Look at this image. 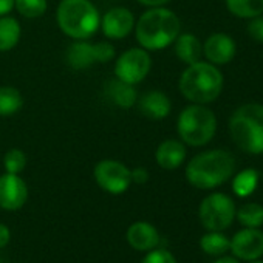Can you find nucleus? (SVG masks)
Here are the masks:
<instances>
[{
  "mask_svg": "<svg viewBox=\"0 0 263 263\" xmlns=\"http://www.w3.org/2000/svg\"><path fill=\"white\" fill-rule=\"evenodd\" d=\"M235 160L229 152L211 151L191 160L186 167L187 181L198 189H214L231 178Z\"/></svg>",
  "mask_w": 263,
  "mask_h": 263,
  "instance_id": "obj_1",
  "label": "nucleus"
},
{
  "mask_svg": "<svg viewBox=\"0 0 263 263\" xmlns=\"http://www.w3.org/2000/svg\"><path fill=\"white\" fill-rule=\"evenodd\" d=\"M180 34V19L166 8L155 7L146 11L137 25V39L144 50H163Z\"/></svg>",
  "mask_w": 263,
  "mask_h": 263,
  "instance_id": "obj_2",
  "label": "nucleus"
},
{
  "mask_svg": "<svg viewBox=\"0 0 263 263\" xmlns=\"http://www.w3.org/2000/svg\"><path fill=\"white\" fill-rule=\"evenodd\" d=\"M223 88L221 71L206 62L191 64L180 78V91L195 104H208L215 101Z\"/></svg>",
  "mask_w": 263,
  "mask_h": 263,
  "instance_id": "obj_3",
  "label": "nucleus"
},
{
  "mask_svg": "<svg viewBox=\"0 0 263 263\" xmlns=\"http://www.w3.org/2000/svg\"><path fill=\"white\" fill-rule=\"evenodd\" d=\"M229 132L241 151L252 155L263 154V105L245 104L238 107L229 119Z\"/></svg>",
  "mask_w": 263,
  "mask_h": 263,
  "instance_id": "obj_4",
  "label": "nucleus"
},
{
  "mask_svg": "<svg viewBox=\"0 0 263 263\" xmlns=\"http://www.w3.org/2000/svg\"><path fill=\"white\" fill-rule=\"evenodd\" d=\"M58 24L67 36L84 41L98 31L101 19L88 0H62L58 8Z\"/></svg>",
  "mask_w": 263,
  "mask_h": 263,
  "instance_id": "obj_5",
  "label": "nucleus"
},
{
  "mask_svg": "<svg viewBox=\"0 0 263 263\" xmlns=\"http://www.w3.org/2000/svg\"><path fill=\"white\" fill-rule=\"evenodd\" d=\"M178 135L189 146H204L208 144L217 130V119L212 110L203 107L201 104H194L186 107L178 116Z\"/></svg>",
  "mask_w": 263,
  "mask_h": 263,
  "instance_id": "obj_6",
  "label": "nucleus"
},
{
  "mask_svg": "<svg viewBox=\"0 0 263 263\" xmlns=\"http://www.w3.org/2000/svg\"><path fill=\"white\" fill-rule=\"evenodd\" d=\"M235 217L234 201L224 194H212L200 204L201 224L209 231H223Z\"/></svg>",
  "mask_w": 263,
  "mask_h": 263,
  "instance_id": "obj_7",
  "label": "nucleus"
},
{
  "mask_svg": "<svg viewBox=\"0 0 263 263\" xmlns=\"http://www.w3.org/2000/svg\"><path fill=\"white\" fill-rule=\"evenodd\" d=\"M152 61L146 50L143 48H132L119 56L115 65V74L119 81L127 84H138L141 82L147 73L151 71Z\"/></svg>",
  "mask_w": 263,
  "mask_h": 263,
  "instance_id": "obj_8",
  "label": "nucleus"
},
{
  "mask_svg": "<svg viewBox=\"0 0 263 263\" xmlns=\"http://www.w3.org/2000/svg\"><path fill=\"white\" fill-rule=\"evenodd\" d=\"M115 56V48L108 42L88 44L76 42L68 48L67 62L74 70H84L95 62H108Z\"/></svg>",
  "mask_w": 263,
  "mask_h": 263,
  "instance_id": "obj_9",
  "label": "nucleus"
},
{
  "mask_svg": "<svg viewBox=\"0 0 263 263\" xmlns=\"http://www.w3.org/2000/svg\"><path fill=\"white\" fill-rule=\"evenodd\" d=\"M95 180L101 189L108 194H122L128 189L132 183V175L128 167L119 161L104 160L95 167Z\"/></svg>",
  "mask_w": 263,
  "mask_h": 263,
  "instance_id": "obj_10",
  "label": "nucleus"
},
{
  "mask_svg": "<svg viewBox=\"0 0 263 263\" xmlns=\"http://www.w3.org/2000/svg\"><path fill=\"white\" fill-rule=\"evenodd\" d=\"M27 198L28 187L19 175L7 172L0 177V208L17 211L25 204Z\"/></svg>",
  "mask_w": 263,
  "mask_h": 263,
  "instance_id": "obj_11",
  "label": "nucleus"
},
{
  "mask_svg": "<svg viewBox=\"0 0 263 263\" xmlns=\"http://www.w3.org/2000/svg\"><path fill=\"white\" fill-rule=\"evenodd\" d=\"M229 248L238 258L255 260L263 255V232L255 228H246L234 235Z\"/></svg>",
  "mask_w": 263,
  "mask_h": 263,
  "instance_id": "obj_12",
  "label": "nucleus"
},
{
  "mask_svg": "<svg viewBox=\"0 0 263 263\" xmlns=\"http://www.w3.org/2000/svg\"><path fill=\"white\" fill-rule=\"evenodd\" d=\"M135 25V17L125 8H113L110 10L101 22L102 31L110 39H122L125 37Z\"/></svg>",
  "mask_w": 263,
  "mask_h": 263,
  "instance_id": "obj_13",
  "label": "nucleus"
},
{
  "mask_svg": "<svg viewBox=\"0 0 263 263\" xmlns=\"http://www.w3.org/2000/svg\"><path fill=\"white\" fill-rule=\"evenodd\" d=\"M235 50H237V47H235V42L232 41L231 36L223 34V33H217V34H212L206 41L203 53L206 54L209 62L224 65L234 59Z\"/></svg>",
  "mask_w": 263,
  "mask_h": 263,
  "instance_id": "obj_14",
  "label": "nucleus"
},
{
  "mask_svg": "<svg viewBox=\"0 0 263 263\" xmlns=\"http://www.w3.org/2000/svg\"><path fill=\"white\" fill-rule=\"evenodd\" d=\"M127 241L137 251H151L160 243V235L151 223L137 221L127 231Z\"/></svg>",
  "mask_w": 263,
  "mask_h": 263,
  "instance_id": "obj_15",
  "label": "nucleus"
},
{
  "mask_svg": "<svg viewBox=\"0 0 263 263\" xmlns=\"http://www.w3.org/2000/svg\"><path fill=\"white\" fill-rule=\"evenodd\" d=\"M140 110L144 116L152 119H163L171 113L172 104L171 99L158 90H152L144 93L138 101Z\"/></svg>",
  "mask_w": 263,
  "mask_h": 263,
  "instance_id": "obj_16",
  "label": "nucleus"
},
{
  "mask_svg": "<svg viewBox=\"0 0 263 263\" xmlns=\"http://www.w3.org/2000/svg\"><path fill=\"white\" fill-rule=\"evenodd\" d=\"M157 163L167 171L177 169L183 164L186 158V147L177 140H166L157 149Z\"/></svg>",
  "mask_w": 263,
  "mask_h": 263,
  "instance_id": "obj_17",
  "label": "nucleus"
},
{
  "mask_svg": "<svg viewBox=\"0 0 263 263\" xmlns=\"http://www.w3.org/2000/svg\"><path fill=\"white\" fill-rule=\"evenodd\" d=\"M107 95L116 105L122 108H128L137 102V90L134 85L119 81L118 78L107 84Z\"/></svg>",
  "mask_w": 263,
  "mask_h": 263,
  "instance_id": "obj_18",
  "label": "nucleus"
},
{
  "mask_svg": "<svg viewBox=\"0 0 263 263\" xmlns=\"http://www.w3.org/2000/svg\"><path fill=\"white\" fill-rule=\"evenodd\" d=\"M175 54L186 64H195L203 54L200 41L194 34H181L175 39Z\"/></svg>",
  "mask_w": 263,
  "mask_h": 263,
  "instance_id": "obj_19",
  "label": "nucleus"
},
{
  "mask_svg": "<svg viewBox=\"0 0 263 263\" xmlns=\"http://www.w3.org/2000/svg\"><path fill=\"white\" fill-rule=\"evenodd\" d=\"M21 39V25L14 17H0V51H10Z\"/></svg>",
  "mask_w": 263,
  "mask_h": 263,
  "instance_id": "obj_20",
  "label": "nucleus"
},
{
  "mask_svg": "<svg viewBox=\"0 0 263 263\" xmlns=\"http://www.w3.org/2000/svg\"><path fill=\"white\" fill-rule=\"evenodd\" d=\"M226 7L240 19H254L263 14V0H226Z\"/></svg>",
  "mask_w": 263,
  "mask_h": 263,
  "instance_id": "obj_21",
  "label": "nucleus"
},
{
  "mask_svg": "<svg viewBox=\"0 0 263 263\" xmlns=\"http://www.w3.org/2000/svg\"><path fill=\"white\" fill-rule=\"evenodd\" d=\"M24 99L19 90L13 87H0V116H13L22 108Z\"/></svg>",
  "mask_w": 263,
  "mask_h": 263,
  "instance_id": "obj_22",
  "label": "nucleus"
},
{
  "mask_svg": "<svg viewBox=\"0 0 263 263\" xmlns=\"http://www.w3.org/2000/svg\"><path fill=\"white\" fill-rule=\"evenodd\" d=\"M257 183H258V172L254 169H246L234 178L232 189L238 197H248L255 191Z\"/></svg>",
  "mask_w": 263,
  "mask_h": 263,
  "instance_id": "obj_23",
  "label": "nucleus"
},
{
  "mask_svg": "<svg viewBox=\"0 0 263 263\" xmlns=\"http://www.w3.org/2000/svg\"><path fill=\"white\" fill-rule=\"evenodd\" d=\"M229 245H231V241L223 234H220L218 231L206 234L200 240L201 249L206 254H211V255H221V254H224L229 249Z\"/></svg>",
  "mask_w": 263,
  "mask_h": 263,
  "instance_id": "obj_24",
  "label": "nucleus"
},
{
  "mask_svg": "<svg viewBox=\"0 0 263 263\" xmlns=\"http://www.w3.org/2000/svg\"><path fill=\"white\" fill-rule=\"evenodd\" d=\"M237 218L246 228H257V226L263 224V206H260L257 203L243 204L237 211Z\"/></svg>",
  "mask_w": 263,
  "mask_h": 263,
  "instance_id": "obj_25",
  "label": "nucleus"
},
{
  "mask_svg": "<svg viewBox=\"0 0 263 263\" xmlns=\"http://www.w3.org/2000/svg\"><path fill=\"white\" fill-rule=\"evenodd\" d=\"M16 10L28 19H36L45 14L47 0H14Z\"/></svg>",
  "mask_w": 263,
  "mask_h": 263,
  "instance_id": "obj_26",
  "label": "nucleus"
},
{
  "mask_svg": "<svg viewBox=\"0 0 263 263\" xmlns=\"http://www.w3.org/2000/svg\"><path fill=\"white\" fill-rule=\"evenodd\" d=\"M4 166L8 174H21L27 166V155L19 149H11L5 154Z\"/></svg>",
  "mask_w": 263,
  "mask_h": 263,
  "instance_id": "obj_27",
  "label": "nucleus"
},
{
  "mask_svg": "<svg viewBox=\"0 0 263 263\" xmlns=\"http://www.w3.org/2000/svg\"><path fill=\"white\" fill-rule=\"evenodd\" d=\"M141 263H177L175 257L166 249H157L149 252Z\"/></svg>",
  "mask_w": 263,
  "mask_h": 263,
  "instance_id": "obj_28",
  "label": "nucleus"
},
{
  "mask_svg": "<svg viewBox=\"0 0 263 263\" xmlns=\"http://www.w3.org/2000/svg\"><path fill=\"white\" fill-rule=\"evenodd\" d=\"M248 33L254 41L263 42V17H254V21L248 25Z\"/></svg>",
  "mask_w": 263,
  "mask_h": 263,
  "instance_id": "obj_29",
  "label": "nucleus"
},
{
  "mask_svg": "<svg viewBox=\"0 0 263 263\" xmlns=\"http://www.w3.org/2000/svg\"><path fill=\"white\" fill-rule=\"evenodd\" d=\"M130 175H132V181H135L138 184H144L149 180V172L144 167H138L135 171H130Z\"/></svg>",
  "mask_w": 263,
  "mask_h": 263,
  "instance_id": "obj_30",
  "label": "nucleus"
},
{
  "mask_svg": "<svg viewBox=\"0 0 263 263\" xmlns=\"http://www.w3.org/2000/svg\"><path fill=\"white\" fill-rule=\"evenodd\" d=\"M10 238H11V234H10V229L0 223V248H4L10 243Z\"/></svg>",
  "mask_w": 263,
  "mask_h": 263,
  "instance_id": "obj_31",
  "label": "nucleus"
},
{
  "mask_svg": "<svg viewBox=\"0 0 263 263\" xmlns=\"http://www.w3.org/2000/svg\"><path fill=\"white\" fill-rule=\"evenodd\" d=\"M14 8V0H0V17L8 14Z\"/></svg>",
  "mask_w": 263,
  "mask_h": 263,
  "instance_id": "obj_32",
  "label": "nucleus"
},
{
  "mask_svg": "<svg viewBox=\"0 0 263 263\" xmlns=\"http://www.w3.org/2000/svg\"><path fill=\"white\" fill-rule=\"evenodd\" d=\"M140 2L147 7H163L167 2H171V0H140Z\"/></svg>",
  "mask_w": 263,
  "mask_h": 263,
  "instance_id": "obj_33",
  "label": "nucleus"
},
{
  "mask_svg": "<svg viewBox=\"0 0 263 263\" xmlns=\"http://www.w3.org/2000/svg\"><path fill=\"white\" fill-rule=\"evenodd\" d=\"M215 263H238V261L235 258H231V257H223V258L217 260Z\"/></svg>",
  "mask_w": 263,
  "mask_h": 263,
  "instance_id": "obj_34",
  "label": "nucleus"
},
{
  "mask_svg": "<svg viewBox=\"0 0 263 263\" xmlns=\"http://www.w3.org/2000/svg\"><path fill=\"white\" fill-rule=\"evenodd\" d=\"M254 263H263V261H254Z\"/></svg>",
  "mask_w": 263,
  "mask_h": 263,
  "instance_id": "obj_35",
  "label": "nucleus"
}]
</instances>
